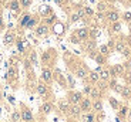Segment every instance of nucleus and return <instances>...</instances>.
<instances>
[{
  "label": "nucleus",
  "instance_id": "1",
  "mask_svg": "<svg viewBox=\"0 0 131 122\" xmlns=\"http://www.w3.org/2000/svg\"><path fill=\"white\" fill-rule=\"evenodd\" d=\"M81 99H83V94L81 92H77V91H74V92H71V94L68 95V102H71L73 105L80 104Z\"/></svg>",
  "mask_w": 131,
  "mask_h": 122
},
{
  "label": "nucleus",
  "instance_id": "2",
  "mask_svg": "<svg viewBox=\"0 0 131 122\" xmlns=\"http://www.w3.org/2000/svg\"><path fill=\"white\" fill-rule=\"evenodd\" d=\"M91 106H93V104H91L90 99H88V98H83L81 102H80V108H81V111L88 112V111L91 109Z\"/></svg>",
  "mask_w": 131,
  "mask_h": 122
},
{
  "label": "nucleus",
  "instance_id": "3",
  "mask_svg": "<svg viewBox=\"0 0 131 122\" xmlns=\"http://www.w3.org/2000/svg\"><path fill=\"white\" fill-rule=\"evenodd\" d=\"M20 114H22V121H24V122H32L33 121V114H32L30 109H23Z\"/></svg>",
  "mask_w": 131,
  "mask_h": 122
},
{
  "label": "nucleus",
  "instance_id": "4",
  "mask_svg": "<svg viewBox=\"0 0 131 122\" xmlns=\"http://www.w3.org/2000/svg\"><path fill=\"white\" fill-rule=\"evenodd\" d=\"M41 78H43V81L44 82H50L51 80H53V74H51V71H50L49 68H44V70H43Z\"/></svg>",
  "mask_w": 131,
  "mask_h": 122
},
{
  "label": "nucleus",
  "instance_id": "5",
  "mask_svg": "<svg viewBox=\"0 0 131 122\" xmlns=\"http://www.w3.org/2000/svg\"><path fill=\"white\" fill-rule=\"evenodd\" d=\"M76 36L78 37V40H86L88 37V30L87 28H78L76 31Z\"/></svg>",
  "mask_w": 131,
  "mask_h": 122
},
{
  "label": "nucleus",
  "instance_id": "6",
  "mask_svg": "<svg viewBox=\"0 0 131 122\" xmlns=\"http://www.w3.org/2000/svg\"><path fill=\"white\" fill-rule=\"evenodd\" d=\"M118 19H120V16H118V13H117V11H108V13H107V20H108V21H111V23L118 21Z\"/></svg>",
  "mask_w": 131,
  "mask_h": 122
},
{
  "label": "nucleus",
  "instance_id": "7",
  "mask_svg": "<svg viewBox=\"0 0 131 122\" xmlns=\"http://www.w3.org/2000/svg\"><path fill=\"white\" fill-rule=\"evenodd\" d=\"M68 111H70V114L73 115V116H78V115L81 114V108H80V105H78V104L73 105L70 109H68Z\"/></svg>",
  "mask_w": 131,
  "mask_h": 122
},
{
  "label": "nucleus",
  "instance_id": "8",
  "mask_svg": "<svg viewBox=\"0 0 131 122\" xmlns=\"http://www.w3.org/2000/svg\"><path fill=\"white\" fill-rule=\"evenodd\" d=\"M76 75H77L78 78H86V77H87V70H86L84 67H78V68L76 70Z\"/></svg>",
  "mask_w": 131,
  "mask_h": 122
},
{
  "label": "nucleus",
  "instance_id": "9",
  "mask_svg": "<svg viewBox=\"0 0 131 122\" xmlns=\"http://www.w3.org/2000/svg\"><path fill=\"white\" fill-rule=\"evenodd\" d=\"M47 31H49V27L46 24H43V26H39V27H37L36 34H37V36H44V34H47Z\"/></svg>",
  "mask_w": 131,
  "mask_h": 122
},
{
  "label": "nucleus",
  "instance_id": "10",
  "mask_svg": "<svg viewBox=\"0 0 131 122\" xmlns=\"http://www.w3.org/2000/svg\"><path fill=\"white\" fill-rule=\"evenodd\" d=\"M93 108H94V111H97V112L103 111V102H101L100 99H96V101L93 102Z\"/></svg>",
  "mask_w": 131,
  "mask_h": 122
},
{
  "label": "nucleus",
  "instance_id": "11",
  "mask_svg": "<svg viewBox=\"0 0 131 122\" xmlns=\"http://www.w3.org/2000/svg\"><path fill=\"white\" fill-rule=\"evenodd\" d=\"M37 92L44 97V95L47 94V87H46L44 84H39V85H37Z\"/></svg>",
  "mask_w": 131,
  "mask_h": 122
},
{
  "label": "nucleus",
  "instance_id": "12",
  "mask_svg": "<svg viewBox=\"0 0 131 122\" xmlns=\"http://www.w3.org/2000/svg\"><path fill=\"white\" fill-rule=\"evenodd\" d=\"M51 109H53V105L49 104V102H47V104H43V106H41V111H43L44 114H50Z\"/></svg>",
  "mask_w": 131,
  "mask_h": 122
},
{
  "label": "nucleus",
  "instance_id": "13",
  "mask_svg": "<svg viewBox=\"0 0 131 122\" xmlns=\"http://www.w3.org/2000/svg\"><path fill=\"white\" fill-rule=\"evenodd\" d=\"M88 75H90V80H91V82H97L98 80H100V74H98L97 71H93V73H90Z\"/></svg>",
  "mask_w": 131,
  "mask_h": 122
},
{
  "label": "nucleus",
  "instance_id": "14",
  "mask_svg": "<svg viewBox=\"0 0 131 122\" xmlns=\"http://www.w3.org/2000/svg\"><path fill=\"white\" fill-rule=\"evenodd\" d=\"M98 74H100V78L101 80H108L110 78V71L108 70H101Z\"/></svg>",
  "mask_w": 131,
  "mask_h": 122
},
{
  "label": "nucleus",
  "instance_id": "15",
  "mask_svg": "<svg viewBox=\"0 0 131 122\" xmlns=\"http://www.w3.org/2000/svg\"><path fill=\"white\" fill-rule=\"evenodd\" d=\"M58 106H60V109H61L63 112H67V111L70 109V106H68V101H63V102H60Z\"/></svg>",
  "mask_w": 131,
  "mask_h": 122
},
{
  "label": "nucleus",
  "instance_id": "16",
  "mask_svg": "<svg viewBox=\"0 0 131 122\" xmlns=\"http://www.w3.org/2000/svg\"><path fill=\"white\" fill-rule=\"evenodd\" d=\"M100 95H101V92H100L97 88H91V91H90V97H91V98H96V99H98V98H100Z\"/></svg>",
  "mask_w": 131,
  "mask_h": 122
},
{
  "label": "nucleus",
  "instance_id": "17",
  "mask_svg": "<svg viewBox=\"0 0 131 122\" xmlns=\"http://www.w3.org/2000/svg\"><path fill=\"white\" fill-rule=\"evenodd\" d=\"M30 19H32V17L29 16V14H24V16L22 17V20H20V26L26 27V26H27V23L30 21Z\"/></svg>",
  "mask_w": 131,
  "mask_h": 122
},
{
  "label": "nucleus",
  "instance_id": "18",
  "mask_svg": "<svg viewBox=\"0 0 131 122\" xmlns=\"http://www.w3.org/2000/svg\"><path fill=\"white\" fill-rule=\"evenodd\" d=\"M13 41H14V36H13L11 33H7L6 37H4V43H6V44H11Z\"/></svg>",
  "mask_w": 131,
  "mask_h": 122
},
{
  "label": "nucleus",
  "instance_id": "19",
  "mask_svg": "<svg viewBox=\"0 0 131 122\" xmlns=\"http://www.w3.org/2000/svg\"><path fill=\"white\" fill-rule=\"evenodd\" d=\"M11 121L20 122L22 121V114H20V112H13V114H11Z\"/></svg>",
  "mask_w": 131,
  "mask_h": 122
},
{
  "label": "nucleus",
  "instance_id": "20",
  "mask_svg": "<svg viewBox=\"0 0 131 122\" xmlns=\"http://www.w3.org/2000/svg\"><path fill=\"white\" fill-rule=\"evenodd\" d=\"M10 9H11L13 11H17V10L20 9V3H19L17 0H13V1L10 3Z\"/></svg>",
  "mask_w": 131,
  "mask_h": 122
},
{
  "label": "nucleus",
  "instance_id": "21",
  "mask_svg": "<svg viewBox=\"0 0 131 122\" xmlns=\"http://www.w3.org/2000/svg\"><path fill=\"white\" fill-rule=\"evenodd\" d=\"M84 121L86 122H94V115L93 114H86L84 115Z\"/></svg>",
  "mask_w": 131,
  "mask_h": 122
},
{
  "label": "nucleus",
  "instance_id": "22",
  "mask_svg": "<svg viewBox=\"0 0 131 122\" xmlns=\"http://www.w3.org/2000/svg\"><path fill=\"white\" fill-rule=\"evenodd\" d=\"M115 50H117L118 53H123L124 50H125V47H124V44H123V43H118V44L115 46Z\"/></svg>",
  "mask_w": 131,
  "mask_h": 122
},
{
  "label": "nucleus",
  "instance_id": "23",
  "mask_svg": "<svg viewBox=\"0 0 131 122\" xmlns=\"http://www.w3.org/2000/svg\"><path fill=\"white\" fill-rule=\"evenodd\" d=\"M120 28H121V26H120V23H118V21L113 23V31H120Z\"/></svg>",
  "mask_w": 131,
  "mask_h": 122
},
{
  "label": "nucleus",
  "instance_id": "24",
  "mask_svg": "<svg viewBox=\"0 0 131 122\" xmlns=\"http://www.w3.org/2000/svg\"><path fill=\"white\" fill-rule=\"evenodd\" d=\"M100 51H101V54H103V56H106V54H108V47H107V46H101Z\"/></svg>",
  "mask_w": 131,
  "mask_h": 122
},
{
  "label": "nucleus",
  "instance_id": "25",
  "mask_svg": "<svg viewBox=\"0 0 131 122\" xmlns=\"http://www.w3.org/2000/svg\"><path fill=\"white\" fill-rule=\"evenodd\" d=\"M121 94H123L124 97H128V95H130V90H128L127 87H124L123 90H121Z\"/></svg>",
  "mask_w": 131,
  "mask_h": 122
},
{
  "label": "nucleus",
  "instance_id": "26",
  "mask_svg": "<svg viewBox=\"0 0 131 122\" xmlns=\"http://www.w3.org/2000/svg\"><path fill=\"white\" fill-rule=\"evenodd\" d=\"M32 4V0H22V6L23 7H29Z\"/></svg>",
  "mask_w": 131,
  "mask_h": 122
},
{
  "label": "nucleus",
  "instance_id": "27",
  "mask_svg": "<svg viewBox=\"0 0 131 122\" xmlns=\"http://www.w3.org/2000/svg\"><path fill=\"white\" fill-rule=\"evenodd\" d=\"M84 11H86V14H88V16H93V14H94V11H93L90 7H84Z\"/></svg>",
  "mask_w": 131,
  "mask_h": 122
},
{
  "label": "nucleus",
  "instance_id": "28",
  "mask_svg": "<svg viewBox=\"0 0 131 122\" xmlns=\"http://www.w3.org/2000/svg\"><path fill=\"white\" fill-rule=\"evenodd\" d=\"M81 17L78 16V13H74L73 16H71V21H77V20H80Z\"/></svg>",
  "mask_w": 131,
  "mask_h": 122
},
{
  "label": "nucleus",
  "instance_id": "29",
  "mask_svg": "<svg viewBox=\"0 0 131 122\" xmlns=\"http://www.w3.org/2000/svg\"><path fill=\"white\" fill-rule=\"evenodd\" d=\"M34 24H36V20H34V19H30V21L27 23V26H26V27H27V28H30V27H33Z\"/></svg>",
  "mask_w": 131,
  "mask_h": 122
},
{
  "label": "nucleus",
  "instance_id": "30",
  "mask_svg": "<svg viewBox=\"0 0 131 122\" xmlns=\"http://www.w3.org/2000/svg\"><path fill=\"white\" fill-rule=\"evenodd\" d=\"M110 102H111V105L114 106V108H118V104H117V101H115V99L111 98V99H110Z\"/></svg>",
  "mask_w": 131,
  "mask_h": 122
},
{
  "label": "nucleus",
  "instance_id": "31",
  "mask_svg": "<svg viewBox=\"0 0 131 122\" xmlns=\"http://www.w3.org/2000/svg\"><path fill=\"white\" fill-rule=\"evenodd\" d=\"M90 91H91L90 85H86V87H84V92H86V94H90Z\"/></svg>",
  "mask_w": 131,
  "mask_h": 122
},
{
  "label": "nucleus",
  "instance_id": "32",
  "mask_svg": "<svg viewBox=\"0 0 131 122\" xmlns=\"http://www.w3.org/2000/svg\"><path fill=\"white\" fill-rule=\"evenodd\" d=\"M125 114H127V108L123 106V108H121V111H120V115H125Z\"/></svg>",
  "mask_w": 131,
  "mask_h": 122
},
{
  "label": "nucleus",
  "instance_id": "33",
  "mask_svg": "<svg viewBox=\"0 0 131 122\" xmlns=\"http://www.w3.org/2000/svg\"><path fill=\"white\" fill-rule=\"evenodd\" d=\"M96 60H97V63H100V64H101V63L104 61V60H103V57H101V56H98V57H96Z\"/></svg>",
  "mask_w": 131,
  "mask_h": 122
},
{
  "label": "nucleus",
  "instance_id": "34",
  "mask_svg": "<svg viewBox=\"0 0 131 122\" xmlns=\"http://www.w3.org/2000/svg\"><path fill=\"white\" fill-rule=\"evenodd\" d=\"M124 17H125V20H131V13H125Z\"/></svg>",
  "mask_w": 131,
  "mask_h": 122
},
{
  "label": "nucleus",
  "instance_id": "35",
  "mask_svg": "<svg viewBox=\"0 0 131 122\" xmlns=\"http://www.w3.org/2000/svg\"><path fill=\"white\" fill-rule=\"evenodd\" d=\"M71 41H73L74 44H77L78 43V37H71Z\"/></svg>",
  "mask_w": 131,
  "mask_h": 122
},
{
  "label": "nucleus",
  "instance_id": "36",
  "mask_svg": "<svg viewBox=\"0 0 131 122\" xmlns=\"http://www.w3.org/2000/svg\"><path fill=\"white\" fill-rule=\"evenodd\" d=\"M32 61H33V63H34V64L37 63V61H36V54H34V53H33V54H32Z\"/></svg>",
  "mask_w": 131,
  "mask_h": 122
},
{
  "label": "nucleus",
  "instance_id": "37",
  "mask_svg": "<svg viewBox=\"0 0 131 122\" xmlns=\"http://www.w3.org/2000/svg\"><path fill=\"white\" fill-rule=\"evenodd\" d=\"M9 75L13 77V75H14V70H10V71H9Z\"/></svg>",
  "mask_w": 131,
  "mask_h": 122
},
{
  "label": "nucleus",
  "instance_id": "38",
  "mask_svg": "<svg viewBox=\"0 0 131 122\" xmlns=\"http://www.w3.org/2000/svg\"><path fill=\"white\" fill-rule=\"evenodd\" d=\"M98 9H100V10H104V9H106V6H104V4H100V6H98Z\"/></svg>",
  "mask_w": 131,
  "mask_h": 122
},
{
  "label": "nucleus",
  "instance_id": "39",
  "mask_svg": "<svg viewBox=\"0 0 131 122\" xmlns=\"http://www.w3.org/2000/svg\"><path fill=\"white\" fill-rule=\"evenodd\" d=\"M1 26H3V21H1V17H0V27H1Z\"/></svg>",
  "mask_w": 131,
  "mask_h": 122
},
{
  "label": "nucleus",
  "instance_id": "40",
  "mask_svg": "<svg viewBox=\"0 0 131 122\" xmlns=\"http://www.w3.org/2000/svg\"><path fill=\"white\" fill-rule=\"evenodd\" d=\"M1 99H3V95H1V92H0V101H1Z\"/></svg>",
  "mask_w": 131,
  "mask_h": 122
},
{
  "label": "nucleus",
  "instance_id": "41",
  "mask_svg": "<svg viewBox=\"0 0 131 122\" xmlns=\"http://www.w3.org/2000/svg\"><path fill=\"white\" fill-rule=\"evenodd\" d=\"M128 65H130V68H131V60H130V61H128Z\"/></svg>",
  "mask_w": 131,
  "mask_h": 122
},
{
  "label": "nucleus",
  "instance_id": "42",
  "mask_svg": "<svg viewBox=\"0 0 131 122\" xmlns=\"http://www.w3.org/2000/svg\"><path fill=\"white\" fill-rule=\"evenodd\" d=\"M68 122H76V121H68Z\"/></svg>",
  "mask_w": 131,
  "mask_h": 122
}]
</instances>
